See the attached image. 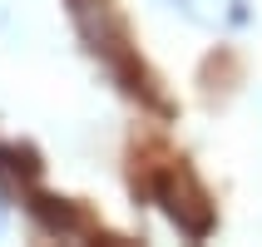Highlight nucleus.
Here are the masks:
<instances>
[{
  "label": "nucleus",
  "instance_id": "f257e3e1",
  "mask_svg": "<svg viewBox=\"0 0 262 247\" xmlns=\"http://www.w3.org/2000/svg\"><path fill=\"white\" fill-rule=\"evenodd\" d=\"M163 198H168V213H173L188 233H208V203L203 193H198V183H193L183 168L178 173H168V183H163Z\"/></svg>",
  "mask_w": 262,
  "mask_h": 247
},
{
  "label": "nucleus",
  "instance_id": "f03ea898",
  "mask_svg": "<svg viewBox=\"0 0 262 247\" xmlns=\"http://www.w3.org/2000/svg\"><path fill=\"white\" fill-rule=\"evenodd\" d=\"M30 213H35L50 233H74V228H79V213L64 208V203H55V198H30Z\"/></svg>",
  "mask_w": 262,
  "mask_h": 247
},
{
  "label": "nucleus",
  "instance_id": "7ed1b4c3",
  "mask_svg": "<svg viewBox=\"0 0 262 247\" xmlns=\"http://www.w3.org/2000/svg\"><path fill=\"white\" fill-rule=\"evenodd\" d=\"M0 233H5V203H0Z\"/></svg>",
  "mask_w": 262,
  "mask_h": 247
}]
</instances>
